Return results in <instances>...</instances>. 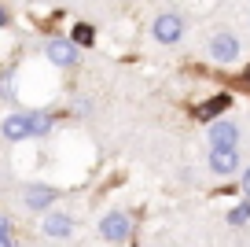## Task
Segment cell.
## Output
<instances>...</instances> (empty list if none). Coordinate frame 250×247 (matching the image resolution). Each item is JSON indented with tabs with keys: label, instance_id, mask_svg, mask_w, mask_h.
Here are the masks:
<instances>
[{
	"label": "cell",
	"instance_id": "6da1fadb",
	"mask_svg": "<svg viewBox=\"0 0 250 247\" xmlns=\"http://www.w3.org/2000/svg\"><path fill=\"white\" fill-rule=\"evenodd\" d=\"M151 33H155L158 45H177V41L184 37V19H180L177 11H166V15H158V19H155Z\"/></svg>",
	"mask_w": 250,
	"mask_h": 247
},
{
	"label": "cell",
	"instance_id": "7a4b0ae2",
	"mask_svg": "<svg viewBox=\"0 0 250 247\" xmlns=\"http://www.w3.org/2000/svg\"><path fill=\"white\" fill-rule=\"evenodd\" d=\"M210 59H217V63L239 59V37H235L232 30H217L210 37Z\"/></svg>",
	"mask_w": 250,
	"mask_h": 247
},
{
	"label": "cell",
	"instance_id": "3957f363",
	"mask_svg": "<svg viewBox=\"0 0 250 247\" xmlns=\"http://www.w3.org/2000/svg\"><path fill=\"white\" fill-rule=\"evenodd\" d=\"M129 232H133V222H129V214H125V210H110V214L100 222V236H103V240H110V244L125 240Z\"/></svg>",
	"mask_w": 250,
	"mask_h": 247
},
{
	"label": "cell",
	"instance_id": "277c9868",
	"mask_svg": "<svg viewBox=\"0 0 250 247\" xmlns=\"http://www.w3.org/2000/svg\"><path fill=\"white\" fill-rule=\"evenodd\" d=\"M206 137H210V148H235V140H239V125H235L232 118H217V122H210Z\"/></svg>",
	"mask_w": 250,
	"mask_h": 247
},
{
	"label": "cell",
	"instance_id": "5b68a950",
	"mask_svg": "<svg viewBox=\"0 0 250 247\" xmlns=\"http://www.w3.org/2000/svg\"><path fill=\"white\" fill-rule=\"evenodd\" d=\"M210 170L221 177H232L239 170V151L235 148H210Z\"/></svg>",
	"mask_w": 250,
	"mask_h": 247
},
{
	"label": "cell",
	"instance_id": "8992f818",
	"mask_svg": "<svg viewBox=\"0 0 250 247\" xmlns=\"http://www.w3.org/2000/svg\"><path fill=\"white\" fill-rule=\"evenodd\" d=\"M48 59L55 67H74L78 63V45L74 41H62V37H52L48 41Z\"/></svg>",
	"mask_w": 250,
	"mask_h": 247
},
{
	"label": "cell",
	"instance_id": "52a82bcc",
	"mask_svg": "<svg viewBox=\"0 0 250 247\" xmlns=\"http://www.w3.org/2000/svg\"><path fill=\"white\" fill-rule=\"evenodd\" d=\"M55 196H59V192H55V188H48V185H30L22 199H26V207H30V210H48V207L55 203Z\"/></svg>",
	"mask_w": 250,
	"mask_h": 247
},
{
	"label": "cell",
	"instance_id": "ba28073f",
	"mask_svg": "<svg viewBox=\"0 0 250 247\" xmlns=\"http://www.w3.org/2000/svg\"><path fill=\"white\" fill-rule=\"evenodd\" d=\"M70 232H74V222L66 214H48L44 218V236H52V240H70Z\"/></svg>",
	"mask_w": 250,
	"mask_h": 247
},
{
	"label": "cell",
	"instance_id": "9c48e42d",
	"mask_svg": "<svg viewBox=\"0 0 250 247\" xmlns=\"http://www.w3.org/2000/svg\"><path fill=\"white\" fill-rule=\"evenodd\" d=\"M4 137H8V140L33 137V133H30V115H11V118H4Z\"/></svg>",
	"mask_w": 250,
	"mask_h": 247
},
{
	"label": "cell",
	"instance_id": "30bf717a",
	"mask_svg": "<svg viewBox=\"0 0 250 247\" xmlns=\"http://www.w3.org/2000/svg\"><path fill=\"white\" fill-rule=\"evenodd\" d=\"M228 103H232V96H213V100H206L203 107H199V118H213V115H221Z\"/></svg>",
	"mask_w": 250,
	"mask_h": 247
},
{
	"label": "cell",
	"instance_id": "8fae6325",
	"mask_svg": "<svg viewBox=\"0 0 250 247\" xmlns=\"http://www.w3.org/2000/svg\"><path fill=\"white\" fill-rule=\"evenodd\" d=\"M48 129H52V115H44V111H33V115H30V133H33V137H44Z\"/></svg>",
	"mask_w": 250,
	"mask_h": 247
},
{
	"label": "cell",
	"instance_id": "7c38bea8",
	"mask_svg": "<svg viewBox=\"0 0 250 247\" xmlns=\"http://www.w3.org/2000/svg\"><path fill=\"white\" fill-rule=\"evenodd\" d=\"M92 41H96V33H92V26H88V23L74 26V45H92Z\"/></svg>",
	"mask_w": 250,
	"mask_h": 247
},
{
	"label": "cell",
	"instance_id": "4fadbf2b",
	"mask_svg": "<svg viewBox=\"0 0 250 247\" xmlns=\"http://www.w3.org/2000/svg\"><path fill=\"white\" fill-rule=\"evenodd\" d=\"M228 222H232V225H243V222H250V199L243 203V207L228 210Z\"/></svg>",
	"mask_w": 250,
	"mask_h": 247
},
{
	"label": "cell",
	"instance_id": "5bb4252c",
	"mask_svg": "<svg viewBox=\"0 0 250 247\" xmlns=\"http://www.w3.org/2000/svg\"><path fill=\"white\" fill-rule=\"evenodd\" d=\"M0 236H11V222L4 214H0Z\"/></svg>",
	"mask_w": 250,
	"mask_h": 247
},
{
	"label": "cell",
	"instance_id": "9a60e30c",
	"mask_svg": "<svg viewBox=\"0 0 250 247\" xmlns=\"http://www.w3.org/2000/svg\"><path fill=\"white\" fill-rule=\"evenodd\" d=\"M243 192H247V199H250V170L243 173Z\"/></svg>",
	"mask_w": 250,
	"mask_h": 247
},
{
	"label": "cell",
	"instance_id": "2e32d148",
	"mask_svg": "<svg viewBox=\"0 0 250 247\" xmlns=\"http://www.w3.org/2000/svg\"><path fill=\"white\" fill-rule=\"evenodd\" d=\"M0 247H15V244H11V236H0Z\"/></svg>",
	"mask_w": 250,
	"mask_h": 247
},
{
	"label": "cell",
	"instance_id": "e0dca14e",
	"mask_svg": "<svg viewBox=\"0 0 250 247\" xmlns=\"http://www.w3.org/2000/svg\"><path fill=\"white\" fill-rule=\"evenodd\" d=\"M243 85H250V67H247V70H243Z\"/></svg>",
	"mask_w": 250,
	"mask_h": 247
}]
</instances>
